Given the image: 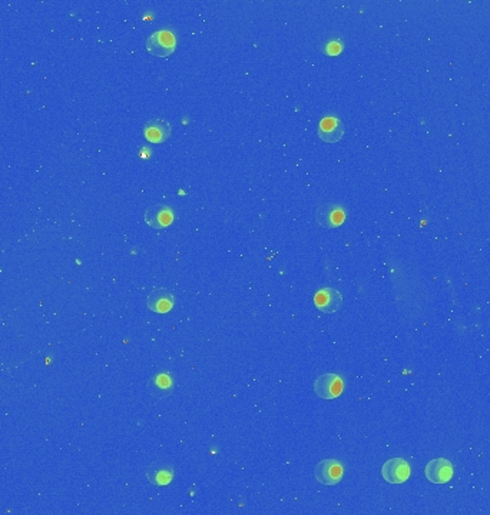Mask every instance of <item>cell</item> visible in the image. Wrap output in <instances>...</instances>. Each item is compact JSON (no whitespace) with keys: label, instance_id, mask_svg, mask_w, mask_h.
Segmentation results:
<instances>
[{"label":"cell","instance_id":"13","mask_svg":"<svg viewBox=\"0 0 490 515\" xmlns=\"http://www.w3.org/2000/svg\"><path fill=\"white\" fill-rule=\"evenodd\" d=\"M343 50V45L340 43V42H331V43H328L327 45V47H326V53H327V55H331V56H334V55H339V53Z\"/></svg>","mask_w":490,"mask_h":515},{"label":"cell","instance_id":"11","mask_svg":"<svg viewBox=\"0 0 490 515\" xmlns=\"http://www.w3.org/2000/svg\"><path fill=\"white\" fill-rule=\"evenodd\" d=\"M148 308L156 314H167L173 307V296L165 288H156L148 295Z\"/></svg>","mask_w":490,"mask_h":515},{"label":"cell","instance_id":"2","mask_svg":"<svg viewBox=\"0 0 490 515\" xmlns=\"http://www.w3.org/2000/svg\"><path fill=\"white\" fill-rule=\"evenodd\" d=\"M314 476L323 485H337L343 479V467L337 459H323L314 468Z\"/></svg>","mask_w":490,"mask_h":515},{"label":"cell","instance_id":"4","mask_svg":"<svg viewBox=\"0 0 490 515\" xmlns=\"http://www.w3.org/2000/svg\"><path fill=\"white\" fill-rule=\"evenodd\" d=\"M381 475L389 484H403L410 476L409 463L403 458H392L383 464Z\"/></svg>","mask_w":490,"mask_h":515},{"label":"cell","instance_id":"10","mask_svg":"<svg viewBox=\"0 0 490 515\" xmlns=\"http://www.w3.org/2000/svg\"><path fill=\"white\" fill-rule=\"evenodd\" d=\"M172 221V210L165 205H152L145 210V222L155 229H164L169 226Z\"/></svg>","mask_w":490,"mask_h":515},{"label":"cell","instance_id":"9","mask_svg":"<svg viewBox=\"0 0 490 515\" xmlns=\"http://www.w3.org/2000/svg\"><path fill=\"white\" fill-rule=\"evenodd\" d=\"M319 135L321 140L326 142V144H337V142H340L344 135V127L341 120L332 116L324 118L320 122Z\"/></svg>","mask_w":490,"mask_h":515},{"label":"cell","instance_id":"1","mask_svg":"<svg viewBox=\"0 0 490 515\" xmlns=\"http://www.w3.org/2000/svg\"><path fill=\"white\" fill-rule=\"evenodd\" d=\"M175 47H177V41H175V36L168 30L155 32L147 41V49L153 56L167 58L172 55Z\"/></svg>","mask_w":490,"mask_h":515},{"label":"cell","instance_id":"12","mask_svg":"<svg viewBox=\"0 0 490 515\" xmlns=\"http://www.w3.org/2000/svg\"><path fill=\"white\" fill-rule=\"evenodd\" d=\"M173 475V470L168 464H152L147 470V478L152 485L164 487L171 483Z\"/></svg>","mask_w":490,"mask_h":515},{"label":"cell","instance_id":"7","mask_svg":"<svg viewBox=\"0 0 490 515\" xmlns=\"http://www.w3.org/2000/svg\"><path fill=\"white\" fill-rule=\"evenodd\" d=\"M314 305L324 314H334L343 305V296L334 288H323L314 295Z\"/></svg>","mask_w":490,"mask_h":515},{"label":"cell","instance_id":"5","mask_svg":"<svg viewBox=\"0 0 490 515\" xmlns=\"http://www.w3.org/2000/svg\"><path fill=\"white\" fill-rule=\"evenodd\" d=\"M453 465L446 458H436L432 459L426 465L425 475L433 484H446L453 478Z\"/></svg>","mask_w":490,"mask_h":515},{"label":"cell","instance_id":"3","mask_svg":"<svg viewBox=\"0 0 490 515\" xmlns=\"http://www.w3.org/2000/svg\"><path fill=\"white\" fill-rule=\"evenodd\" d=\"M314 393L321 399H334L343 393V381L337 374H323L314 381Z\"/></svg>","mask_w":490,"mask_h":515},{"label":"cell","instance_id":"8","mask_svg":"<svg viewBox=\"0 0 490 515\" xmlns=\"http://www.w3.org/2000/svg\"><path fill=\"white\" fill-rule=\"evenodd\" d=\"M144 135L151 144H162L171 136V125L165 119H149L144 128Z\"/></svg>","mask_w":490,"mask_h":515},{"label":"cell","instance_id":"6","mask_svg":"<svg viewBox=\"0 0 490 515\" xmlns=\"http://www.w3.org/2000/svg\"><path fill=\"white\" fill-rule=\"evenodd\" d=\"M345 212L340 205L324 204L316 209V221L320 226L332 229L344 222Z\"/></svg>","mask_w":490,"mask_h":515}]
</instances>
